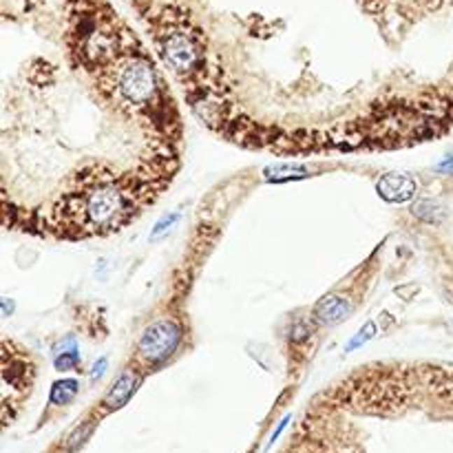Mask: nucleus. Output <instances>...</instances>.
<instances>
[{"label":"nucleus","instance_id":"f257e3e1","mask_svg":"<svg viewBox=\"0 0 453 453\" xmlns=\"http://www.w3.org/2000/svg\"><path fill=\"white\" fill-rule=\"evenodd\" d=\"M158 47L164 62L179 76L193 74L202 64V58H204L197 34L188 25H181L177 20H166L160 25Z\"/></svg>","mask_w":453,"mask_h":453},{"label":"nucleus","instance_id":"f03ea898","mask_svg":"<svg viewBox=\"0 0 453 453\" xmlns=\"http://www.w3.org/2000/svg\"><path fill=\"white\" fill-rule=\"evenodd\" d=\"M181 341V325L175 319H158L146 325L137 341V358L158 367L173 356Z\"/></svg>","mask_w":453,"mask_h":453},{"label":"nucleus","instance_id":"7ed1b4c3","mask_svg":"<svg viewBox=\"0 0 453 453\" xmlns=\"http://www.w3.org/2000/svg\"><path fill=\"white\" fill-rule=\"evenodd\" d=\"M376 193L387 204H407L416 197V181L409 175L387 173L376 181Z\"/></svg>","mask_w":453,"mask_h":453},{"label":"nucleus","instance_id":"20e7f679","mask_svg":"<svg viewBox=\"0 0 453 453\" xmlns=\"http://www.w3.org/2000/svg\"><path fill=\"white\" fill-rule=\"evenodd\" d=\"M137 385H139V376L135 372H124L118 376L116 383L111 385V389L104 393V398H102V412H118V409H122L126 403L131 400V396L137 391Z\"/></svg>","mask_w":453,"mask_h":453},{"label":"nucleus","instance_id":"39448f33","mask_svg":"<svg viewBox=\"0 0 453 453\" xmlns=\"http://www.w3.org/2000/svg\"><path fill=\"white\" fill-rule=\"evenodd\" d=\"M349 314V303L343 299V296H336V294H328L323 296V299L314 305V321L319 325H325V328H330V325H338L343 323Z\"/></svg>","mask_w":453,"mask_h":453},{"label":"nucleus","instance_id":"423d86ee","mask_svg":"<svg viewBox=\"0 0 453 453\" xmlns=\"http://www.w3.org/2000/svg\"><path fill=\"white\" fill-rule=\"evenodd\" d=\"M305 177H309V171L305 166H299V164H277V166H267L263 171V179L272 181V183L305 179Z\"/></svg>","mask_w":453,"mask_h":453},{"label":"nucleus","instance_id":"0eeeda50","mask_svg":"<svg viewBox=\"0 0 453 453\" xmlns=\"http://www.w3.org/2000/svg\"><path fill=\"white\" fill-rule=\"evenodd\" d=\"M80 391V383L76 378H60L55 380L51 385V391H49V403L55 405V407H64L69 405L71 400L76 398Z\"/></svg>","mask_w":453,"mask_h":453},{"label":"nucleus","instance_id":"6e6552de","mask_svg":"<svg viewBox=\"0 0 453 453\" xmlns=\"http://www.w3.org/2000/svg\"><path fill=\"white\" fill-rule=\"evenodd\" d=\"M442 210L445 208L433 200H420L414 206V215L422 221H427V223H435V221L442 219Z\"/></svg>","mask_w":453,"mask_h":453},{"label":"nucleus","instance_id":"1a4fd4ad","mask_svg":"<svg viewBox=\"0 0 453 453\" xmlns=\"http://www.w3.org/2000/svg\"><path fill=\"white\" fill-rule=\"evenodd\" d=\"M374 336H376V323L367 321V323L363 325V328L358 330V334L354 336V338H349V343L345 345V351L349 354V351H354V349H361L365 343H370Z\"/></svg>","mask_w":453,"mask_h":453},{"label":"nucleus","instance_id":"9d476101","mask_svg":"<svg viewBox=\"0 0 453 453\" xmlns=\"http://www.w3.org/2000/svg\"><path fill=\"white\" fill-rule=\"evenodd\" d=\"M288 334H290V341H305V338L312 334V328H309L307 319H294L290 323Z\"/></svg>","mask_w":453,"mask_h":453},{"label":"nucleus","instance_id":"9b49d317","mask_svg":"<svg viewBox=\"0 0 453 453\" xmlns=\"http://www.w3.org/2000/svg\"><path fill=\"white\" fill-rule=\"evenodd\" d=\"M177 219H179L177 212H173V215L162 217L158 223H155V228H153V232H151V242H155V239H160V237H164V235L171 232V228L177 223Z\"/></svg>","mask_w":453,"mask_h":453},{"label":"nucleus","instance_id":"f8f14e48","mask_svg":"<svg viewBox=\"0 0 453 453\" xmlns=\"http://www.w3.org/2000/svg\"><path fill=\"white\" fill-rule=\"evenodd\" d=\"M80 363L78 358V351H67V354H55V358H53V367L58 372H69L71 367H76Z\"/></svg>","mask_w":453,"mask_h":453},{"label":"nucleus","instance_id":"ddd939ff","mask_svg":"<svg viewBox=\"0 0 453 453\" xmlns=\"http://www.w3.org/2000/svg\"><path fill=\"white\" fill-rule=\"evenodd\" d=\"M67 351H78L74 336H67V338H62L58 345H55V354H67Z\"/></svg>","mask_w":453,"mask_h":453},{"label":"nucleus","instance_id":"4468645a","mask_svg":"<svg viewBox=\"0 0 453 453\" xmlns=\"http://www.w3.org/2000/svg\"><path fill=\"white\" fill-rule=\"evenodd\" d=\"M106 358H97L95 361V365H93V370H91V380H100L102 378V374L106 372Z\"/></svg>","mask_w":453,"mask_h":453},{"label":"nucleus","instance_id":"2eb2a0df","mask_svg":"<svg viewBox=\"0 0 453 453\" xmlns=\"http://www.w3.org/2000/svg\"><path fill=\"white\" fill-rule=\"evenodd\" d=\"M435 171H438V173H449V175H453V158H449V160H445V162L438 164Z\"/></svg>","mask_w":453,"mask_h":453},{"label":"nucleus","instance_id":"dca6fc26","mask_svg":"<svg viewBox=\"0 0 453 453\" xmlns=\"http://www.w3.org/2000/svg\"><path fill=\"white\" fill-rule=\"evenodd\" d=\"M9 312H11V301H9V299H3V314L9 316Z\"/></svg>","mask_w":453,"mask_h":453}]
</instances>
